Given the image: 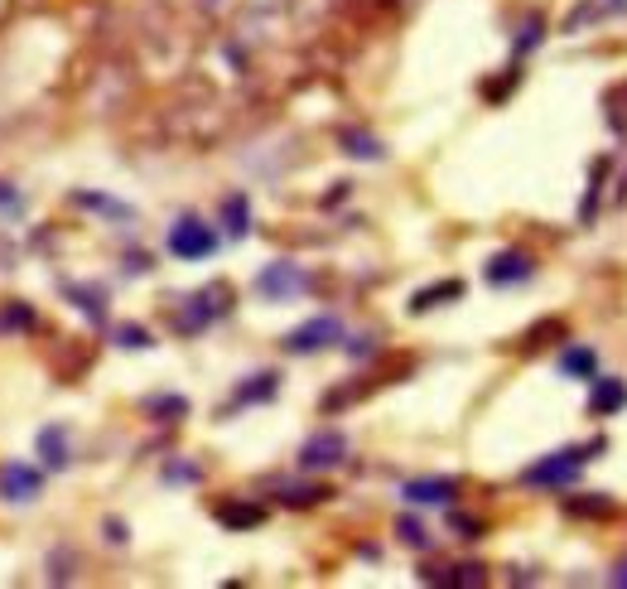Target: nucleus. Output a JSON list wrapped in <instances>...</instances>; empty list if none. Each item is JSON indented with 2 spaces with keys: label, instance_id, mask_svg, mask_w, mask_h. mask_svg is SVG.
I'll list each match as a JSON object with an SVG mask.
<instances>
[{
  "label": "nucleus",
  "instance_id": "nucleus-1",
  "mask_svg": "<svg viewBox=\"0 0 627 589\" xmlns=\"http://www.w3.org/2000/svg\"><path fill=\"white\" fill-rule=\"evenodd\" d=\"M589 459H594L589 445H565V449H555V454H546V459H536V464H526L521 483L526 488H570L574 478L584 474Z\"/></svg>",
  "mask_w": 627,
  "mask_h": 589
},
{
  "label": "nucleus",
  "instance_id": "nucleus-2",
  "mask_svg": "<svg viewBox=\"0 0 627 589\" xmlns=\"http://www.w3.org/2000/svg\"><path fill=\"white\" fill-rule=\"evenodd\" d=\"M232 309V285L218 281V285H208V290H198V295H189L184 300V309H179V319H174V329L179 334H203L213 319H222Z\"/></svg>",
  "mask_w": 627,
  "mask_h": 589
},
{
  "label": "nucleus",
  "instance_id": "nucleus-3",
  "mask_svg": "<svg viewBox=\"0 0 627 589\" xmlns=\"http://www.w3.org/2000/svg\"><path fill=\"white\" fill-rule=\"evenodd\" d=\"M333 343H343V319L338 314H314L309 324L300 329H290V334L280 338V348L290 353V358H309V353H324Z\"/></svg>",
  "mask_w": 627,
  "mask_h": 589
},
{
  "label": "nucleus",
  "instance_id": "nucleus-4",
  "mask_svg": "<svg viewBox=\"0 0 627 589\" xmlns=\"http://www.w3.org/2000/svg\"><path fill=\"white\" fill-rule=\"evenodd\" d=\"M169 252H174V261H208V256L218 252V232L203 218L184 213L179 223L169 227Z\"/></svg>",
  "mask_w": 627,
  "mask_h": 589
},
{
  "label": "nucleus",
  "instance_id": "nucleus-5",
  "mask_svg": "<svg viewBox=\"0 0 627 589\" xmlns=\"http://www.w3.org/2000/svg\"><path fill=\"white\" fill-rule=\"evenodd\" d=\"M309 276L300 271V261H271V266H261L256 271V295L261 300H271V305H285V300H295Z\"/></svg>",
  "mask_w": 627,
  "mask_h": 589
},
{
  "label": "nucleus",
  "instance_id": "nucleus-6",
  "mask_svg": "<svg viewBox=\"0 0 627 589\" xmlns=\"http://www.w3.org/2000/svg\"><path fill=\"white\" fill-rule=\"evenodd\" d=\"M348 459V435L343 430H319L300 445V469L304 474H324V469H338Z\"/></svg>",
  "mask_w": 627,
  "mask_h": 589
},
{
  "label": "nucleus",
  "instance_id": "nucleus-7",
  "mask_svg": "<svg viewBox=\"0 0 627 589\" xmlns=\"http://www.w3.org/2000/svg\"><path fill=\"white\" fill-rule=\"evenodd\" d=\"M536 276V256L521 252V247H502L483 261V281L488 285H521Z\"/></svg>",
  "mask_w": 627,
  "mask_h": 589
},
{
  "label": "nucleus",
  "instance_id": "nucleus-8",
  "mask_svg": "<svg viewBox=\"0 0 627 589\" xmlns=\"http://www.w3.org/2000/svg\"><path fill=\"white\" fill-rule=\"evenodd\" d=\"M39 493H44V474H39V469H29L20 459L0 464V498H5V503H34Z\"/></svg>",
  "mask_w": 627,
  "mask_h": 589
},
{
  "label": "nucleus",
  "instance_id": "nucleus-9",
  "mask_svg": "<svg viewBox=\"0 0 627 589\" xmlns=\"http://www.w3.org/2000/svg\"><path fill=\"white\" fill-rule=\"evenodd\" d=\"M589 382H594V392H589V416H594V421H608V416L627 411V382L623 377H603V372H594Z\"/></svg>",
  "mask_w": 627,
  "mask_h": 589
},
{
  "label": "nucleus",
  "instance_id": "nucleus-10",
  "mask_svg": "<svg viewBox=\"0 0 627 589\" xmlns=\"http://www.w3.org/2000/svg\"><path fill=\"white\" fill-rule=\"evenodd\" d=\"M613 15H627V0H579L560 29H565V34H584V29L603 25V20H613Z\"/></svg>",
  "mask_w": 627,
  "mask_h": 589
},
{
  "label": "nucleus",
  "instance_id": "nucleus-11",
  "mask_svg": "<svg viewBox=\"0 0 627 589\" xmlns=\"http://www.w3.org/2000/svg\"><path fill=\"white\" fill-rule=\"evenodd\" d=\"M406 503H420V507H444L459 498V478H410L401 488Z\"/></svg>",
  "mask_w": 627,
  "mask_h": 589
},
{
  "label": "nucleus",
  "instance_id": "nucleus-12",
  "mask_svg": "<svg viewBox=\"0 0 627 589\" xmlns=\"http://www.w3.org/2000/svg\"><path fill=\"white\" fill-rule=\"evenodd\" d=\"M73 203H78V208H87V213H97V218H107V223H116V227L136 223V208H131V203H121V198H111V194L78 189V194H73Z\"/></svg>",
  "mask_w": 627,
  "mask_h": 589
},
{
  "label": "nucleus",
  "instance_id": "nucleus-13",
  "mask_svg": "<svg viewBox=\"0 0 627 589\" xmlns=\"http://www.w3.org/2000/svg\"><path fill=\"white\" fill-rule=\"evenodd\" d=\"M213 517H218L227 532H251V527H261V522H266V507L246 503V498H227V503L213 507Z\"/></svg>",
  "mask_w": 627,
  "mask_h": 589
},
{
  "label": "nucleus",
  "instance_id": "nucleus-14",
  "mask_svg": "<svg viewBox=\"0 0 627 589\" xmlns=\"http://www.w3.org/2000/svg\"><path fill=\"white\" fill-rule=\"evenodd\" d=\"M464 290H468V285L459 281V276H449V281H435V285H425V290H415L406 309H410V314H430V309H439V305L464 300Z\"/></svg>",
  "mask_w": 627,
  "mask_h": 589
},
{
  "label": "nucleus",
  "instance_id": "nucleus-15",
  "mask_svg": "<svg viewBox=\"0 0 627 589\" xmlns=\"http://www.w3.org/2000/svg\"><path fill=\"white\" fill-rule=\"evenodd\" d=\"M275 392H280V372H271V367H266V372H251L242 387L232 392V406H227V411H237V406H261V401H271ZM227 411H222V416H227Z\"/></svg>",
  "mask_w": 627,
  "mask_h": 589
},
{
  "label": "nucleus",
  "instance_id": "nucleus-16",
  "mask_svg": "<svg viewBox=\"0 0 627 589\" xmlns=\"http://www.w3.org/2000/svg\"><path fill=\"white\" fill-rule=\"evenodd\" d=\"M63 295L92 319V324H107V290L102 285H87V281H63Z\"/></svg>",
  "mask_w": 627,
  "mask_h": 589
},
{
  "label": "nucleus",
  "instance_id": "nucleus-17",
  "mask_svg": "<svg viewBox=\"0 0 627 589\" xmlns=\"http://www.w3.org/2000/svg\"><path fill=\"white\" fill-rule=\"evenodd\" d=\"M338 150L353 155V160H372V165L386 160V145L377 141L372 131H357V126H343V131H338Z\"/></svg>",
  "mask_w": 627,
  "mask_h": 589
},
{
  "label": "nucleus",
  "instance_id": "nucleus-18",
  "mask_svg": "<svg viewBox=\"0 0 627 589\" xmlns=\"http://www.w3.org/2000/svg\"><path fill=\"white\" fill-rule=\"evenodd\" d=\"M555 338H570V324H565L560 314H550V319H536V324H531V329L521 334L517 348H521V353H541V348H550Z\"/></svg>",
  "mask_w": 627,
  "mask_h": 589
},
{
  "label": "nucleus",
  "instance_id": "nucleus-19",
  "mask_svg": "<svg viewBox=\"0 0 627 589\" xmlns=\"http://www.w3.org/2000/svg\"><path fill=\"white\" fill-rule=\"evenodd\" d=\"M39 454H44V469H54V474H63V469L73 464V454H68V435H63L58 425H44V430H39Z\"/></svg>",
  "mask_w": 627,
  "mask_h": 589
},
{
  "label": "nucleus",
  "instance_id": "nucleus-20",
  "mask_svg": "<svg viewBox=\"0 0 627 589\" xmlns=\"http://www.w3.org/2000/svg\"><path fill=\"white\" fill-rule=\"evenodd\" d=\"M275 498H280V507H295V512H300V507L328 503V498H333V488H328V483H285Z\"/></svg>",
  "mask_w": 627,
  "mask_h": 589
},
{
  "label": "nucleus",
  "instance_id": "nucleus-21",
  "mask_svg": "<svg viewBox=\"0 0 627 589\" xmlns=\"http://www.w3.org/2000/svg\"><path fill=\"white\" fill-rule=\"evenodd\" d=\"M594 372H599V353H594V348L570 343V348L560 353V377H579V382H589Z\"/></svg>",
  "mask_w": 627,
  "mask_h": 589
},
{
  "label": "nucleus",
  "instance_id": "nucleus-22",
  "mask_svg": "<svg viewBox=\"0 0 627 589\" xmlns=\"http://www.w3.org/2000/svg\"><path fill=\"white\" fill-rule=\"evenodd\" d=\"M565 512H570V517H589V522H594V517H613L618 503H613L608 493H574V498H565Z\"/></svg>",
  "mask_w": 627,
  "mask_h": 589
},
{
  "label": "nucleus",
  "instance_id": "nucleus-23",
  "mask_svg": "<svg viewBox=\"0 0 627 589\" xmlns=\"http://www.w3.org/2000/svg\"><path fill=\"white\" fill-rule=\"evenodd\" d=\"M222 223H227V237H232V242H242L246 232H251V203H246V194H227Z\"/></svg>",
  "mask_w": 627,
  "mask_h": 589
},
{
  "label": "nucleus",
  "instance_id": "nucleus-24",
  "mask_svg": "<svg viewBox=\"0 0 627 589\" xmlns=\"http://www.w3.org/2000/svg\"><path fill=\"white\" fill-rule=\"evenodd\" d=\"M541 39H546V20H541V10H531L526 25H521V34H517V44H512V54L526 58L531 49H541Z\"/></svg>",
  "mask_w": 627,
  "mask_h": 589
},
{
  "label": "nucleus",
  "instance_id": "nucleus-25",
  "mask_svg": "<svg viewBox=\"0 0 627 589\" xmlns=\"http://www.w3.org/2000/svg\"><path fill=\"white\" fill-rule=\"evenodd\" d=\"M145 411H150L155 421H184V416H189V396H150Z\"/></svg>",
  "mask_w": 627,
  "mask_h": 589
},
{
  "label": "nucleus",
  "instance_id": "nucleus-26",
  "mask_svg": "<svg viewBox=\"0 0 627 589\" xmlns=\"http://www.w3.org/2000/svg\"><path fill=\"white\" fill-rule=\"evenodd\" d=\"M396 536H401V546H410V551H430V532H425L420 517H396Z\"/></svg>",
  "mask_w": 627,
  "mask_h": 589
},
{
  "label": "nucleus",
  "instance_id": "nucleus-27",
  "mask_svg": "<svg viewBox=\"0 0 627 589\" xmlns=\"http://www.w3.org/2000/svg\"><path fill=\"white\" fill-rule=\"evenodd\" d=\"M357 396H367V387H362V382H353V387H333V392H324V401H319V411H324V416H333V411L353 406Z\"/></svg>",
  "mask_w": 627,
  "mask_h": 589
},
{
  "label": "nucleus",
  "instance_id": "nucleus-28",
  "mask_svg": "<svg viewBox=\"0 0 627 589\" xmlns=\"http://www.w3.org/2000/svg\"><path fill=\"white\" fill-rule=\"evenodd\" d=\"M449 585H464V589H478V585H488V565H478V561H464V565H454V570H449Z\"/></svg>",
  "mask_w": 627,
  "mask_h": 589
},
{
  "label": "nucleus",
  "instance_id": "nucleus-29",
  "mask_svg": "<svg viewBox=\"0 0 627 589\" xmlns=\"http://www.w3.org/2000/svg\"><path fill=\"white\" fill-rule=\"evenodd\" d=\"M603 174H608V160H594V174H589V194H584V223H594V208H599V194H603Z\"/></svg>",
  "mask_w": 627,
  "mask_h": 589
},
{
  "label": "nucleus",
  "instance_id": "nucleus-30",
  "mask_svg": "<svg viewBox=\"0 0 627 589\" xmlns=\"http://www.w3.org/2000/svg\"><path fill=\"white\" fill-rule=\"evenodd\" d=\"M5 329H34V309L10 300V305L0 309V334H5Z\"/></svg>",
  "mask_w": 627,
  "mask_h": 589
},
{
  "label": "nucleus",
  "instance_id": "nucleus-31",
  "mask_svg": "<svg viewBox=\"0 0 627 589\" xmlns=\"http://www.w3.org/2000/svg\"><path fill=\"white\" fill-rule=\"evenodd\" d=\"M449 527L464 536V541H478V536L488 532V527H483V517H468V512H449Z\"/></svg>",
  "mask_w": 627,
  "mask_h": 589
},
{
  "label": "nucleus",
  "instance_id": "nucleus-32",
  "mask_svg": "<svg viewBox=\"0 0 627 589\" xmlns=\"http://www.w3.org/2000/svg\"><path fill=\"white\" fill-rule=\"evenodd\" d=\"M116 343H121V348H155L150 329H140V324H121V329H116Z\"/></svg>",
  "mask_w": 627,
  "mask_h": 589
},
{
  "label": "nucleus",
  "instance_id": "nucleus-33",
  "mask_svg": "<svg viewBox=\"0 0 627 589\" xmlns=\"http://www.w3.org/2000/svg\"><path fill=\"white\" fill-rule=\"evenodd\" d=\"M203 469L198 464H184V459H174V464H164V483H198Z\"/></svg>",
  "mask_w": 627,
  "mask_h": 589
},
{
  "label": "nucleus",
  "instance_id": "nucleus-34",
  "mask_svg": "<svg viewBox=\"0 0 627 589\" xmlns=\"http://www.w3.org/2000/svg\"><path fill=\"white\" fill-rule=\"evenodd\" d=\"M150 266H155V261H150L145 252H131V256H126V271H131V276H145Z\"/></svg>",
  "mask_w": 627,
  "mask_h": 589
},
{
  "label": "nucleus",
  "instance_id": "nucleus-35",
  "mask_svg": "<svg viewBox=\"0 0 627 589\" xmlns=\"http://www.w3.org/2000/svg\"><path fill=\"white\" fill-rule=\"evenodd\" d=\"M107 541L111 546H126V522L121 517H107Z\"/></svg>",
  "mask_w": 627,
  "mask_h": 589
},
{
  "label": "nucleus",
  "instance_id": "nucleus-36",
  "mask_svg": "<svg viewBox=\"0 0 627 589\" xmlns=\"http://www.w3.org/2000/svg\"><path fill=\"white\" fill-rule=\"evenodd\" d=\"M0 208H10V213H20V208H25V203H20V194H15L5 179H0Z\"/></svg>",
  "mask_w": 627,
  "mask_h": 589
},
{
  "label": "nucleus",
  "instance_id": "nucleus-37",
  "mask_svg": "<svg viewBox=\"0 0 627 589\" xmlns=\"http://www.w3.org/2000/svg\"><path fill=\"white\" fill-rule=\"evenodd\" d=\"M608 107H623V112H627V78L613 87V92H608Z\"/></svg>",
  "mask_w": 627,
  "mask_h": 589
},
{
  "label": "nucleus",
  "instance_id": "nucleus-38",
  "mask_svg": "<svg viewBox=\"0 0 627 589\" xmlns=\"http://www.w3.org/2000/svg\"><path fill=\"white\" fill-rule=\"evenodd\" d=\"M608 585L627 589V561H618V565H613V570H608Z\"/></svg>",
  "mask_w": 627,
  "mask_h": 589
}]
</instances>
